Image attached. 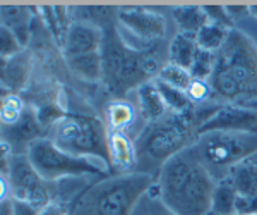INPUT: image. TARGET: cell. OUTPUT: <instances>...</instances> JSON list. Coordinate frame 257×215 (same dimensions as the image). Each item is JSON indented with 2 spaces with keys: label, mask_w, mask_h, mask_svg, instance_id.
Here are the masks:
<instances>
[{
  "label": "cell",
  "mask_w": 257,
  "mask_h": 215,
  "mask_svg": "<svg viewBox=\"0 0 257 215\" xmlns=\"http://www.w3.org/2000/svg\"><path fill=\"white\" fill-rule=\"evenodd\" d=\"M218 105L211 102L194 105L184 114L168 112L160 121L144 124L136 136L138 172L158 177L160 169L172 157L187 150L196 141L199 127L208 121Z\"/></svg>",
  "instance_id": "cell-1"
},
{
  "label": "cell",
  "mask_w": 257,
  "mask_h": 215,
  "mask_svg": "<svg viewBox=\"0 0 257 215\" xmlns=\"http://www.w3.org/2000/svg\"><path fill=\"white\" fill-rule=\"evenodd\" d=\"M216 184L190 147L172 157L156 177L160 198L177 215H211Z\"/></svg>",
  "instance_id": "cell-2"
},
{
  "label": "cell",
  "mask_w": 257,
  "mask_h": 215,
  "mask_svg": "<svg viewBox=\"0 0 257 215\" xmlns=\"http://www.w3.org/2000/svg\"><path fill=\"white\" fill-rule=\"evenodd\" d=\"M213 97L219 103L252 105L257 102V43L235 28L216 52L211 76Z\"/></svg>",
  "instance_id": "cell-3"
},
{
  "label": "cell",
  "mask_w": 257,
  "mask_h": 215,
  "mask_svg": "<svg viewBox=\"0 0 257 215\" xmlns=\"http://www.w3.org/2000/svg\"><path fill=\"white\" fill-rule=\"evenodd\" d=\"M155 184L156 177L144 172L110 174L86 186L76 196L72 212L74 215H131Z\"/></svg>",
  "instance_id": "cell-4"
},
{
  "label": "cell",
  "mask_w": 257,
  "mask_h": 215,
  "mask_svg": "<svg viewBox=\"0 0 257 215\" xmlns=\"http://www.w3.org/2000/svg\"><path fill=\"white\" fill-rule=\"evenodd\" d=\"M99 53L103 60V83L117 98H123L143 83L156 78L153 74L155 59L146 52L128 47L118 35L115 23L103 28V45Z\"/></svg>",
  "instance_id": "cell-5"
},
{
  "label": "cell",
  "mask_w": 257,
  "mask_h": 215,
  "mask_svg": "<svg viewBox=\"0 0 257 215\" xmlns=\"http://www.w3.org/2000/svg\"><path fill=\"white\" fill-rule=\"evenodd\" d=\"M190 150L214 179L223 181L231 169L257 154V134L209 131L199 134Z\"/></svg>",
  "instance_id": "cell-6"
},
{
  "label": "cell",
  "mask_w": 257,
  "mask_h": 215,
  "mask_svg": "<svg viewBox=\"0 0 257 215\" xmlns=\"http://www.w3.org/2000/svg\"><path fill=\"white\" fill-rule=\"evenodd\" d=\"M108 133V127L96 117L65 114L50 127L47 138L70 155L103 159L110 164Z\"/></svg>",
  "instance_id": "cell-7"
},
{
  "label": "cell",
  "mask_w": 257,
  "mask_h": 215,
  "mask_svg": "<svg viewBox=\"0 0 257 215\" xmlns=\"http://www.w3.org/2000/svg\"><path fill=\"white\" fill-rule=\"evenodd\" d=\"M28 159L36 172L48 183H60L65 179H84L89 176H110V164L103 159L76 157L57 148L48 138H41L28 148Z\"/></svg>",
  "instance_id": "cell-8"
},
{
  "label": "cell",
  "mask_w": 257,
  "mask_h": 215,
  "mask_svg": "<svg viewBox=\"0 0 257 215\" xmlns=\"http://www.w3.org/2000/svg\"><path fill=\"white\" fill-rule=\"evenodd\" d=\"M115 26L128 47L139 52V45L163 40L168 30L167 16L149 7H118Z\"/></svg>",
  "instance_id": "cell-9"
},
{
  "label": "cell",
  "mask_w": 257,
  "mask_h": 215,
  "mask_svg": "<svg viewBox=\"0 0 257 215\" xmlns=\"http://www.w3.org/2000/svg\"><path fill=\"white\" fill-rule=\"evenodd\" d=\"M4 177H7V183H9L11 198L30 201L40 210L57 200V191L53 188L57 183L45 181L33 167L28 155L12 154L9 172Z\"/></svg>",
  "instance_id": "cell-10"
},
{
  "label": "cell",
  "mask_w": 257,
  "mask_h": 215,
  "mask_svg": "<svg viewBox=\"0 0 257 215\" xmlns=\"http://www.w3.org/2000/svg\"><path fill=\"white\" fill-rule=\"evenodd\" d=\"M209 131H233L257 134V109L250 105L219 103L209 119L199 127L197 136Z\"/></svg>",
  "instance_id": "cell-11"
},
{
  "label": "cell",
  "mask_w": 257,
  "mask_h": 215,
  "mask_svg": "<svg viewBox=\"0 0 257 215\" xmlns=\"http://www.w3.org/2000/svg\"><path fill=\"white\" fill-rule=\"evenodd\" d=\"M41 138H47V129L31 107H28L19 122L2 129V143L9 145L14 155H26L28 148Z\"/></svg>",
  "instance_id": "cell-12"
},
{
  "label": "cell",
  "mask_w": 257,
  "mask_h": 215,
  "mask_svg": "<svg viewBox=\"0 0 257 215\" xmlns=\"http://www.w3.org/2000/svg\"><path fill=\"white\" fill-rule=\"evenodd\" d=\"M103 45V30L98 26H91L86 23H77L70 21V26L65 38L62 41V50H64L65 59L77 55H86V53H94L101 50Z\"/></svg>",
  "instance_id": "cell-13"
},
{
  "label": "cell",
  "mask_w": 257,
  "mask_h": 215,
  "mask_svg": "<svg viewBox=\"0 0 257 215\" xmlns=\"http://www.w3.org/2000/svg\"><path fill=\"white\" fill-rule=\"evenodd\" d=\"M108 157L113 174L138 172V148L136 139L122 131L108 133Z\"/></svg>",
  "instance_id": "cell-14"
},
{
  "label": "cell",
  "mask_w": 257,
  "mask_h": 215,
  "mask_svg": "<svg viewBox=\"0 0 257 215\" xmlns=\"http://www.w3.org/2000/svg\"><path fill=\"white\" fill-rule=\"evenodd\" d=\"M136 92V109L139 117L146 124L156 122L163 119L170 110L165 105V100L160 93V88L155 80H149L134 90Z\"/></svg>",
  "instance_id": "cell-15"
},
{
  "label": "cell",
  "mask_w": 257,
  "mask_h": 215,
  "mask_svg": "<svg viewBox=\"0 0 257 215\" xmlns=\"http://www.w3.org/2000/svg\"><path fill=\"white\" fill-rule=\"evenodd\" d=\"M31 76V55L23 50L11 59H2V92L18 93L26 88Z\"/></svg>",
  "instance_id": "cell-16"
},
{
  "label": "cell",
  "mask_w": 257,
  "mask_h": 215,
  "mask_svg": "<svg viewBox=\"0 0 257 215\" xmlns=\"http://www.w3.org/2000/svg\"><path fill=\"white\" fill-rule=\"evenodd\" d=\"M138 115L136 103L125 98H115L106 105V127L108 131H122L128 134V129L136 124Z\"/></svg>",
  "instance_id": "cell-17"
},
{
  "label": "cell",
  "mask_w": 257,
  "mask_h": 215,
  "mask_svg": "<svg viewBox=\"0 0 257 215\" xmlns=\"http://www.w3.org/2000/svg\"><path fill=\"white\" fill-rule=\"evenodd\" d=\"M31 7L21 6H2V26L14 33L23 45L28 43L31 26Z\"/></svg>",
  "instance_id": "cell-18"
},
{
  "label": "cell",
  "mask_w": 257,
  "mask_h": 215,
  "mask_svg": "<svg viewBox=\"0 0 257 215\" xmlns=\"http://www.w3.org/2000/svg\"><path fill=\"white\" fill-rule=\"evenodd\" d=\"M170 12H172V19L175 23L177 33H184V35L196 36L202 30V26L208 23V16L204 12V7H173V9H170Z\"/></svg>",
  "instance_id": "cell-19"
},
{
  "label": "cell",
  "mask_w": 257,
  "mask_h": 215,
  "mask_svg": "<svg viewBox=\"0 0 257 215\" xmlns=\"http://www.w3.org/2000/svg\"><path fill=\"white\" fill-rule=\"evenodd\" d=\"M197 52H199V45L196 36L177 33L168 45V60L170 64H175L178 67L190 69Z\"/></svg>",
  "instance_id": "cell-20"
},
{
  "label": "cell",
  "mask_w": 257,
  "mask_h": 215,
  "mask_svg": "<svg viewBox=\"0 0 257 215\" xmlns=\"http://www.w3.org/2000/svg\"><path fill=\"white\" fill-rule=\"evenodd\" d=\"M65 60H67V67L81 80L89 83L103 80V60L99 52L70 57Z\"/></svg>",
  "instance_id": "cell-21"
},
{
  "label": "cell",
  "mask_w": 257,
  "mask_h": 215,
  "mask_svg": "<svg viewBox=\"0 0 257 215\" xmlns=\"http://www.w3.org/2000/svg\"><path fill=\"white\" fill-rule=\"evenodd\" d=\"M230 183L242 196H257V167L250 160L238 164L228 176Z\"/></svg>",
  "instance_id": "cell-22"
},
{
  "label": "cell",
  "mask_w": 257,
  "mask_h": 215,
  "mask_svg": "<svg viewBox=\"0 0 257 215\" xmlns=\"http://www.w3.org/2000/svg\"><path fill=\"white\" fill-rule=\"evenodd\" d=\"M238 193L230 183V179L218 181L216 189L213 195V208L211 215H235V205H237Z\"/></svg>",
  "instance_id": "cell-23"
},
{
  "label": "cell",
  "mask_w": 257,
  "mask_h": 215,
  "mask_svg": "<svg viewBox=\"0 0 257 215\" xmlns=\"http://www.w3.org/2000/svg\"><path fill=\"white\" fill-rule=\"evenodd\" d=\"M231 31L233 30H230V28H225V26H221V24L209 23L208 21V23L202 26V30L196 35L199 48L216 53L219 48L226 43V40Z\"/></svg>",
  "instance_id": "cell-24"
},
{
  "label": "cell",
  "mask_w": 257,
  "mask_h": 215,
  "mask_svg": "<svg viewBox=\"0 0 257 215\" xmlns=\"http://www.w3.org/2000/svg\"><path fill=\"white\" fill-rule=\"evenodd\" d=\"M28 105L23 102V98L18 93L2 92V102H0V119H2V127L14 126L21 121V117L26 112Z\"/></svg>",
  "instance_id": "cell-25"
},
{
  "label": "cell",
  "mask_w": 257,
  "mask_h": 215,
  "mask_svg": "<svg viewBox=\"0 0 257 215\" xmlns=\"http://www.w3.org/2000/svg\"><path fill=\"white\" fill-rule=\"evenodd\" d=\"M155 81H156V85H158L160 93L165 100V105H167V109L170 110V112L184 114L194 107V103H192V100H190L187 92H182V90H177V88H173V86L165 85V83L158 81L156 78H155Z\"/></svg>",
  "instance_id": "cell-26"
},
{
  "label": "cell",
  "mask_w": 257,
  "mask_h": 215,
  "mask_svg": "<svg viewBox=\"0 0 257 215\" xmlns=\"http://www.w3.org/2000/svg\"><path fill=\"white\" fill-rule=\"evenodd\" d=\"M156 80L165 83V85H168V86H173V88H177V90H182V92H189L194 78L189 69L178 67V65L170 64L168 62L167 65H163V67L156 73Z\"/></svg>",
  "instance_id": "cell-27"
},
{
  "label": "cell",
  "mask_w": 257,
  "mask_h": 215,
  "mask_svg": "<svg viewBox=\"0 0 257 215\" xmlns=\"http://www.w3.org/2000/svg\"><path fill=\"white\" fill-rule=\"evenodd\" d=\"M131 215H177L173 210H170L163 200L160 198L158 191H156V184L139 200L136 208L132 210Z\"/></svg>",
  "instance_id": "cell-28"
},
{
  "label": "cell",
  "mask_w": 257,
  "mask_h": 215,
  "mask_svg": "<svg viewBox=\"0 0 257 215\" xmlns=\"http://www.w3.org/2000/svg\"><path fill=\"white\" fill-rule=\"evenodd\" d=\"M214 62H216V53L199 48L196 59H194L189 71L192 74L194 80L209 81L211 76H213V71H214Z\"/></svg>",
  "instance_id": "cell-29"
},
{
  "label": "cell",
  "mask_w": 257,
  "mask_h": 215,
  "mask_svg": "<svg viewBox=\"0 0 257 215\" xmlns=\"http://www.w3.org/2000/svg\"><path fill=\"white\" fill-rule=\"evenodd\" d=\"M21 52H23V43L19 41V38L12 31L2 26V30H0V57L11 59V57L18 55Z\"/></svg>",
  "instance_id": "cell-30"
},
{
  "label": "cell",
  "mask_w": 257,
  "mask_h": 215,
  "mask_svg": "<svg viewBox=\"0 0 257 215\" xmlns=\"http://www.w3.org/2000/svg\"><path fill=\"white\" fill-rule=\"evenodd\" d=\"M204 12H206V16H208L209 23L221 24V26L230 28V30H235V28H237L233 23V19H231L230 14H228L226 6H206Z\"/></svg>",
  "instance_id": "cell-31"
},
{
  "label": "cell",
  "mask_w": 257,
  "mask_h": 215,
  "mask_svg": "<svg viewBox=\"0 0 257 215\" xmlns=\"http://www.w3.org/2000/svg\"><path fill=\"white\" fill-rule=\"evenodd\" d=\"M235 215H257V196L238 195L235 205Z\"/></svg>",
  "instance_id": "cell-32"
},
{
  "label": "cell",
  "mask_w": 257,
  "mask_h": 215,
  "mask_svg": "<svg viewBox=\"0 0 257 215\" xmlns=\"http://www.w3.org/2000/svg\"><path fill=\"white\" fill-rule=\"evenodd\" d=\"M38 215H74V212L72 205H69L67 201L55 200L45 206V208H41Z\"/></svg>",
  "instance_id": "cell-33"
},
{
  "label": "cell",
  "mask_w": 257,
  "mask_h": 215,
  "mask_svg": "<svg viewBox=\"0 0 257 215\" xmlns=\"http://www.w3.org/2000/svg\"><path fill=\"white\" fill-rule=\"evenodd\" d=\"M12 203H14V215H38L40 213V208H36L30 201L12 198Z\"/></svg>",
  "instance_id": "cell-34"
},
{
  "label": "cell",
  "mask_w": 257,
  "mask_h": 215,
  "mask_svg": "<svg viewBox=\"0 0 257 215\" xmlns=\"http://www.w3.org/2000/svg\"><path fill=\"white\" fill-rule=\"evenodd\" d=\"M226 11L230 14V18L233 19V23L245 19V16H250V7L248 6H228Z\"/></svg>",
  "instance_id": "cell-35"
},
{
  "label": "cell",
  "mask_w": 257,
  "mask_h": 215,
  "mask_svg": "<svg viewBox=\"0 0 257 215\" xmlns=\"http://www.w3.org/2000/svg\"><path fill=\"white\" fill-rule=\"evenodd\" d=\"M0 215H14V203H12V198L0 200Z\"/></svg>",
  "instance_id": "cell-36"
},
{
  "label": "cell",
  "mask_w": 257,
  "mask_h": 215,
  "mask_svg": "<svg viewBox=\"0 0 257 215\" xmlns=\"http://www.w3.org/2000/svg\"><path fill=\"white\" fill-rule=\"evenodd\" d=\"M250 16L257 19V6H250Z\"/></svg>",
  "instance_id": "cell-37"
},
{
  "label": "cell",
  "mask_w": 257,
  "mask_h": 215,
  "mask_svg": "<svg viewBox=\"0 0 257 215\" xmlns=\"http://www.w3.org/2000/svg\"><path fill=\"white\" fill-rule=\"evenodd\" d=\"M248 160H250V162L254 164L255 167H257V154H255V155H252V157H250V159H248Z\"/></svg>",
  "instance_id": "cell-38"
},
{
  "label": "cell",
  "mask_w": 257,
  "mask_h": 215,
  "mask_svg": "<svg viewBox=\"0 0 257 215\" xmlns=\"http://www.w3.org/2000/svg\"><path fill=\"white\" fill-rule=\"evenodd\" d=\"M250 107H255V109H257V102H254V103H252V105Z\"/></svg>",
  "instance_id": "cell-39"
}]
</instances>
